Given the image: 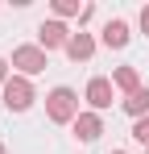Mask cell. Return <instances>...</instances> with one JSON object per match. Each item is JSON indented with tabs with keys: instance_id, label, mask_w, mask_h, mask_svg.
Instances as JSON below:
<instances>
[{
	"instance_id": "4",
	"label": "cell",
	"mask_w": 149,
	"mask_h": 154,
	"mask_svg": "<svg viewBox=\"0 0 149 154\" xmlns=\"http://www.w3.org/2000/svg\"><path fill=\"white\" fill-rule=\"evenodd\" d=\"M83 100H87V108H91V112H104V108H112V100H116L112 75H95V79H87V88H83Z\"/></svg>"
},
{
	"instance_id": "12",
	"label": "cell",
	"mask_w": 149,
	"mask_h": 154,
	"mask_svg": "<svg viewBox=\"0 0 149 154\" xmlns=\"http://www.w3.org/2000/svg\"><path fill=\"white\" fill-rule=\"evenodd\" d=\"M133 142L149 150V117H141V121H133Z\"/></svg>"
},
{
	"instance_id": "6",
	"label": "cell",
	"mask_w": 149,
	"mask_h": 154,
	"mask_svg": "<svg viewBox=\"0 0 149 154\" xmlns=\"http://www.w3.org/2000/svg\"><path fill=\"white\" fill-rule=\"evenodd\" d=\"M128 42H133V33H128V21H124V17L104 21V29H99V46H108V50H124Z\"/></svg>"
},
{
	"instance_id": "10",
	"label": "cell",
	"mask_w": 149,
	"mask_h": 154,
	"mask_svg": "<svg viewBox=\"0 0 149 154\" xmlns=\"http://www.w3.org/2000/svg\"><path fill=\"white\" fill-rule=\"evenodd\" d=\"M120 108L133 117V121H141V117H149V88H137L133 96H124L120 100Z\"/></svg>"
},
{
	"instance_id": "3",
	"label": "cell",
	"mask_w": 149,
	"mask_h": 154,
	"mask_svg": "<svg viewBox=\"0 0 149 154\" xmlns=\"http://www.w3.org/2000/svg\"><path fill=\"white\" fill-rule=\"evenodd\" d=\"M33 79H25V75H13L8 83H4V108L8 112H29L33 108Z\"/></svg>"
},
{
	"instance_id": "2",
	"label": "cell",
	"mask_w": 149,
	"mask_h": 154,
	"mask_svg": "<svg viewBox=\"0 0 149 154\" xmlns=\"http://www.w3.org/2000/svg\"><path fill=\"white\" fill-rule=\"evenodd\" d=\"M50 67V54L37 46V42H25V46H17L13 50V75H25V79H33V75H42Z\"/></svg>"
},
{
	"instance_id": "1",
	"label": "cell",
	"mask_w": 149,
	"mask_h": 154,
	"mask_svg": "<svg viewBox=\"0 0 149 154\" xmlns=\"http://www.w3.org/2000/svg\"><path fill=\"white\" fill-rule=\"evenodd\" d=\"M83 108H79V92L66 88V83H58V88H50L46 96V117L54 125H74V117H79Z\"/></svg>"
},
{
	"instance_id": "8",
	"label": "cell",
	"mask_w": 149,
	"mask_h": 154,
	"mask_svg": "<svg viewBox=\"0 0 149 154\" xmlns=\"http://www.w3.org/2000/svg\"><path fill=\"white\" fill-rule=\"evenodd\" d=\"M71 129H74V137H79V142H87V146H91V142H99V133H104V117L91 112V108H83V112L74 117Z\"/></svg>"
},
{
	"instance_id": "11",
	"label": "cell",
	"mask_w": 149,
	"mask_h": 154,
	"mask_svg": "<svg viewBox=\"0 0 149 154\" xmlns=\"http://www.w3.org/2000/svg\"><path fill=\"white\" fill-rule=\"evenodd\" d=\"M50 8H54V21H79V13H83V4L79 0H50Z\"/></svg>"
},
{
	"instance_id": "14",
	"label": "cell",
	"mask_w": 149,
	"mask_h": 154,
	"mask_svg": "<svg viewBox=\"0 0 149 154\" xmlns=\"http://www.w3.org/2000/svg\"><path fill=\"white\" fill-rule=\"evenodd\" d=\"M8 71H13V67H8V58H0V92H4V83L13 79V75H8Z\"/></svg>"
},
{
	"instance_id": "13",
	"label": "cell",
	"mask_w": 149,
	"mask_h": 154,
	"mask_svg": "<svg viewBox=\"0 0 149 154\" xmlns=\"http://www.w3.org/2000/svg\"><path fill=\"white\" fill-rule=\"evenodd\" d=\"M91 17H95V4H83V13H79V29L87 25V21H91Z\"/></svg>"
},
{
	"instance_id": "9",
	"label": "cell",
	"mask_w": 149,
	"mask_h": 154,
	"mask_svg": "<svg viewBox=\"0 0 149 154\" xmlns=\"http://www.w3.org/2000/svg\"><path fill=\"white\" fill-rule=\"evenodd\" d=\"M112 88L124 92V96H133V92L145 88V83H141V71H137V67H116V71H112Z\"/></svg>"
},
{
	"instance_id": "5",
	"label": "cell",
	"mask_w": 149,
	"mask_h": 154,
	"mask_svg": "<svg viewBox=\"0 0 149 154\" xmlns=\"http://www.w3.org/2000/svg\"><path fill=\"white\" fill-rule=\"evenodd\" d=\"M74 33L71 29H66V21H54V17H50V21H42V25H37V46H42V50H66V42H71Z\"/></svg>"
},
{
	"instance_id": "16",
	"label": "cell",
	"mask_w": 149,
	"mask_h": 154,
	"mask_svg": "<svg viewBox=\"0 0 149 154\" xmlns=\"http://www.w3.org/2000/svg\"><path fill=\"white\" fill-rule=\"evenodd\" d=\"M108 154H128V150H108Z\"/></svg>"
},
{
	"instance_id": "15",
	"label": "cell",
	"mask_w": 149,
	"mask_h": 154,
	"mask_svg": "<svg viewBox=\"0 0 149 154\" xmlns=\"http://www.w3.org/2000/svg\"><path fill=\"white\" fill-rule=\"evenodd\" d=\"M137 21H141V33H145V38H149V4H145V8H141V17H137Z\"/></svg>"
},
{
	"instance_id": "18",
	"label": "cell",
	"mask_w": 149,
	"mask_h": 154,
	"mask_svg": "<svg viewBox=\"0 0 149 154\" xmlns=\"http://www.w3.org/2000/svg\"><path fill=\"white\" fill-rule=\"evenodd\" d=\"M145 154H149V150H145Z\"/></svg>"
},
{
	"instance_id": "17",
	"label": "cell",
	"mask_w": 149,
	"mask_h": 154,
	"mask_svg": "<svg viewBox=\"0 0 149 154\" xmlns=\"http://www.w3.org/2000/svg\"><path fill=\"white\" fill-rule=\"evenodd\" d=\"M0 154H8V150H4V142H0Z\"/></svg>"
},
{
	"instance_id": "7",
	"label": "cell",
	"mask_w": 149,
	"mask_h": 154,
	"mask_svg": "<svg viewBox=\"0 0 149 154\" xmlns=\"http://www.w3.org/2000/svg\"><path fill=\"white\" fill-rule=\"evenodd\" d=\"M95 46H99V38H95V33L79 29L71 42H66V50H62V54H66L71 63H91V58H95Z\"/></svg>"
}]
</instances>
